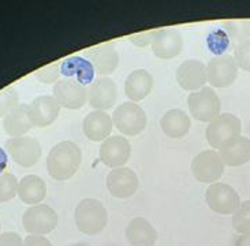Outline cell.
Returning <instances> with one entry per match:
<instances>
[{"mask_svg":"<svg viewBox=\"0 0 250 246\" xmlns=\"http://www.w3.org/2000/svg\"><path fill=\"white\" fill-rule=\"evenodd\" d=\"M29 112L33 126L37 127H47L56 121L61 112V105L56 102L54 96L42 95L36 97L29 104Z\"/></svg>","mask_w":250,"mask_h":246,"instance_id":"obj_18","label":"cell"},{"mask_svg":"<svg viewBox=\"0 0 250 246\" xmlns=\"http://www.w3.org/2000/svg\"><path fill=\"white\" fill-rule=\"evenodd\" d=\"M176 82L188 92H196L205 86L208 82L207 64L197 59H188L176 68Z\"/></svg>","mask_w":250,"mask_h":246,"instance_id":"obj_13","label":"cell"},{"mask_svg":"<svg viewBox=\"0 0 250 246\" xmlns=\"http://www.w3.org/2000/svg\"><path fill=\"white\" fill-rule=\"evenodd\" d=\"M232 56L238 68H242L244 71H250V39L238 42Z\"/></svg>","mask_w":250,"mask_h":246,"instance_id":"obj_31","label":"cell"},{"mask_svg":"<svg viewBox=\"0 0 250 246\" xmlns=\"http://www.w3.org/2000/svg\"><path fill=\"white\" fill-rule=\"evenodd\" d=\"M205 201L209 209L219 215H234L242 203L237 190L223 182L209 184L205 191Z\"/></svg>","mask_w":250,"mask_h":246,"instance_id":"obj_7","label":"cell"},{"mask_svg":"<svg viewBox=\"0 0 250 246\" xmlns=\"http://www.w3.org/2000/svg\"><path fill=\"white\" fill-rule=\"evenodd\" d=\"M224 165L239 167L250 162V138L239 136L234 141L227 144L223 149L219 150Z\"/></svg>","mask_w":250,"mask_h":246,"instance_id":"obj_25","label":"cell"},{"mask_svg":"<svg viewBox=\"0 0 250 246\" xmlns=\"http://www.w3.org/2000/svg\"><path fill=\"white\" fill-rule=\"evenodd\" d=\"M23 246H54L52 242L44 235H27L23 239Z\"/></svg>","mask_w":250,"mask_h":246,"instance_id":"obj_36","label":"cell"},{"mask_svg":"<svg viewBox=\"0 0 250 246\" xmlns=\"http://www.w3.org/2000/svg\"><path fill=\"white\" fill-rule=\"evenodd\" d=\"M0 246H23V239L17 232H3L0 234Z\"/></svg>","mask_w":250,"mask_h":246,"instance_id":"obj_35","label":"cell"},{"mask_svg":"<svg viewBox=\"0 0 250 246\" xmlns=\"http://www.w3.org/2000/svg\"><path fill=\"white\" fill-rule=\"evenodd\" d=\"M47 196V184L37 175H26L18 184V197L27 205H39Z\"/></svg>","mask_w":250,"mask_h":246,"instance_id":"obj_26","label":"cell"},{"mask_svg":"<svg viewBox=\"0 0 250 246\" xmlns=\"http://www.w3.org/2000/svg\"><path fill=\"white\" fill-rule=\"evenodd\" d=\"M232 227L239 234L250 232V200L242 201L232 215Z\"/></svg>","mask_w":250,"mask_h":246,"instance_id":"obj_28","label":"cell"},{"mask_svg":"<svg viewBox=\"0 0 250 246\" xmlns=\"http://www.w3.org/2000/svg\"><path fill=\"white\" fill-rule=\"evenodd\" d=\"M114 127L112 118L105 111H92L85 116L82 129L90 141H105L111 137Z\"/></svg>","mask_w":250,"mask_h":246,"instance_id":"obj_20","label":"cell"},{"mask_svg":"<svg viewBox=\"0 0 250 246\" xmlns=\"http://www.w3.org/2000/svg\"><path fill=\"white\" fill-rule=\"evenodd\" d=\"M207 44H208V48L212 54H215L216 56H222L230 47V36L223 27H216L208 34Z\"/></svg>","mask_w":250,"mask_h":246,"instance_id":"obj_27","label":"cell"},{"mask_svg":"<svg viewBox=\"0 0 250 246\" xmlns=\"http://www.w3.org/2000/svg\"><path fill=\"white\" fill-rule=\"evenodd\" d=\"M159 59H174L183 51V37L176 29H157L150 44Z\"/></svg>","mask_w":250,"mask_h":246,"instance_id":"obj_16","label":"cell"},{"mask_svg":"<svg viewBox=\"0 0 250 246\" xmlns=\"http://www.w3.org/2000/svg\"><path fill=\"white\" fill-rule=\"evenodd\" d=\"M140 179L134 171L128 167L115 168L107 177V189L111 196L121 200H126L134 196L138 190Z\"/></svg>","mask_w":250,"mask_h":246,"instance_id":"obj_14","label":"cell"},{"mask_svg":"<svg viewBox=\"0 0 250 246\" xmlns=\"http://www.w3.org/2000/svg\"><path fill=\"white\" fill-rule=\"evenodd\" d=\"M224 163L219 150L205 149L191 160V174L201 184H216L224 172Z\"/></svg>","mask_w":250,"mask_h":246,"instance_id":"obj_6","label":"cell"},{"mask_svg":"<svg viewBox=\"0 0 250 246\" xmlns=\"http://www.w3.org/2000/svg\"><path fill=\"white\" fill-rule=\"evenodd\" d=\"M163 133L169 138H183L191 127L189 115L182 109H169L160 119Z\"/></svg>","mask_w":250,"mask_h":246,"instance_id":"obj_24","label":"cell"},{"mask_svg":"<svg viewBox=\"0 0 250 246\" xmlns=\"http://www.w3.org/2000/svg\"><path fill=\"white\" fill-rule=\"evenodd\" d=\"M188 107L191 116L200 122H212L222 112V102L216 90L204 86L188 96Z\"/></svg>","mask_w":250,"mask_h":246,"instance_id":"obj_4","label":"cell"},{"mask_svg":"<svg viewBox=\"0 0 250 246\" xmlns=\"http://www.w3.org/2000/svg\"><path fill=\"white\" fill-rule=\"evenodd\" d=\"M59 74H61V67H58V64H49V66H45L39 70L36 73V77L39 81L44 82V83H51L55 81L58 82Z\"/></svg>","mask_w":250,"mask_h":246,"instance_id":"obj_33","label":"cell"},{"mask_svg":"<svg viewBox=\"0 0 250 246\" xmlns=\"http://www.w3.org/2000/svg\"><path fill=\"white\" fill-rule=\"evenodd\" d=\"M22 225L30 235H45L58 226V213L47 204L33 205L22 216Z\"/></svg>","mask_w":250,"mask_h":246,"instance_id":"obj_8","label":"cell"},{"mask_svg":"<svg viewBox=\"0 0 250 246\" xmlns=\"http://www.w3.org/2000/svg\"><path fill=\"white\" fill-rule=\"evenodd\" d=\"M32 127L33 122L29 112V104H20L3 118V129L13 138L23 137Z\"/></svg>","mask_w":250,"mask_h":246,"instance_id":"obj_23","label":"cell"},{"mask_svg":"<svg viewBox=\"0 0 250 246\" xmlns=\"http://www.w3.org/2000/svg\"><path fill=\"white\" fill-rule=\"evenodd\" d=\"M156 30H149V32H142V33H137V34H131L128 37V40L131 41L134 45L137 47H146V45H150L152 41H153V37H155Z\"/></svg>","mask_w":250,"mask_h":246,"instance_id":"obj_34","label":"cell"},{"mask_svg":"<svg viewBox=\"0 0 250 246\" xmlns=\"http://www.w3.org/2000/svg\"><path fill=\"white\" fill-rule=\"evenodd\" d=\"M85 54L88 56L90 63L93 64L95 71L100 77H107V75L112 74L119 66V54L111 42L99 44V45L88 49Z\"/></svg>","mask_w":250,"mask_h":246,"instance_id":"obj_17","label":"cell"},{"mask_svg":"<svg viewBox=\"0 0 250 246\" xmlns=\"http://www.w3.org/2000/svg\"><path fill=\"white\" fill-rule=\"evenodd\" d=\"M77 228L86 235H97L107 227L108 213L102 201L96 198H83L74 211Z\"/></svg>","mask_w":250,"mask_h":246,"instance_id":"obj_2","label":"cell"},{"mask_svg":"<svg viewBox=\"0 0 250 246\" xmlns=\"http://www.w3.org/2000/svg\"><path fill=\"white\" fill-rule=\"evenodd\" d=\"M112 122L122 134L134 137L145 130L148 123V116L144 108L140 107L137 102H126L119 107H116L112 115Z\"/></svg>","mask_w":250,"mask_h":246,"instance_id":"obj_5","label":"cell"},{"mask_svg":"<svg viewBox=\"0 0 250 246\" xmlns=\"http://www.w3.org/2000/svg\"><path fill=\"white\" fill-rule=\"evenodd\" d=\"M89 88L74 80L63 78L55 83L54 97L59 105L67 109H78L88 102Z\"/></svg>","mask_w":250,"mask_h":246,"instance_id":"obj_11","label":"cell"},{"mask_svg":"<svg viewBox=\"0 0 250 246\" xmlns=\"http://www.w3.org/2000/svg\"><path fill=\"white\" fill-rule=\"evenodd\" d=\"M235 246H250V232L239 234V237L235 239Z\"/></svg>","mask_w":250,"mask_h":246,"instance_id":"obj_37","label":"cell"},{"mask_svg":"<svg viewBox=\"0 0 250 246\" xmlns=\"http://www.w3.org/2000/svg\"><path fill=\"white\" fill-rule=\"evenodd\" d=\"M6 149L15 163L21 167H33L40 160V143L33 137H17L10 138L6 143Z\"/></svg>","mask_w":250,"mask_h":246,"instance_id":"obj_10","label":"cell"},{"mask_svg":"<svg viewBox=\"0 0 250 246\" xmlns=\"http://www.w3.org/2000/svg\"><path fill=\"white\" fill-rule=\"evenodd\" d=\"M153 89V77L145 68L131 71L125 81V93L128 100L138 102L144 100Z\"/></svg>","mask_w":250,"mask_h":246,"instance_id":"obj_21","label":"cell"},{"mask_svg":"<svg viewBox=\"0 0 250 246\" xmlns=\"http://www.w3.org/2000/svg\"><path fill=\"white\" fill-rule=\"evenodd\" d=\"M0 230H1V225H0Z\"/></svg>","mask_w":250,"mask_h":246,"instance_id":"obj_39","label":"cell"},{"mask_svg":"<svg viewBox=\"0 0 250 246\" xmlns=\"http://www.w3.org/2000/svg\"><path fill=\"white\" fill-rule=\"evenodd\" d=\"M20 95L14 88H6L0 92V118L7 116L20 105Z\"/></svg>","mask_w":250,"mask_h":246,"instance_id":"obj_30","label":"cell"},{"mask_svg":"<svg viewBox=\"0 0 250 246\" xmlns=\"http://www.w3.org/2000/svg\"><path fill=\"white\" fill-rule=\"evenodd\" d=\"M241 131H242L241 119L234 114L224 112L208 123V127L205 130V137L212 149L220 150L227 144L242 136Z\"/></svg>","mask_w":250,"mask_h":246,"instance_id":"obj_3","label":"cell"},{"mask_svg":"<svg viewBox=\"0 0 250 246\" xmlns=\"http://www.w3.org/2000/svg\"><path fill=\"white\" fill-rule=\"evenodd\" d=\"M82 162L81 148L73 141H62L49 150L47 171L56 181H67L74 177Z\"/></svg>","mask_w":250,"mask_h":246,"instance_id":"obj_1","label":"cell"},{"mask_svg":"<svg viewBox=\"0 0 250 246\" xmlns=\"http://www.w3.org/2000/svg\"><path fill=\"white\" fill-rule=\"evenodd\" d=\"M18 179L11 172H3L0 175V203L11 201L18 194Z\"/></svg>","mask_w":250,"mask_h":246,"instance_id":"obj_29","label":"cell"},{"mask_svg":"<svg viewBox=\"0 0 250 246\" xmlns=\"http://www.w3.org/2000/svg\"><path fill=\"white\" fill-rule=\"evenodd\" d=\"M224 30L231 36L232 39L241 41L246 40L250 36V20H235V22H227L224 25Z\"/></svg>","mask_w":250,"mask_h":246,"instance_id":"obj_32","label":"cell"},{"mask_svg":"<svg viewBox=\"0 0 250 246\" xmlns=\"http://www.w3.org/2000/svg\"><path fill=\"white\" fill-rule=\"evenodd\" d=\"M126 238L131 246H155L157 231L153 225L142 216L131 219L126 227Z\"/></svg>","mask_w":250,"mask_h":246,"instance_id":"obj_22","label":"cell"},{"mask_svg":"<svg viewBox=\"0 0 250 246\" xmlns=\"http://www.w3.org/2000/svg\"><path fill=\"white\" fill-rule=\"evenodd\" d=\"M118 100V86L108 77L96 78L89 88L88 102L96 111H107L115 105Z\"/></svg>","mask_w":250,"mask_h":246,"instance_id":"obj_15","label":"cell"},{"mask_svg":"<svg viewBox=\"0 0 250 246\" xmlns=\"http://www.w3.org/2000/svg\"><path fill=\"white\" fill-rule=\"evenodd\" d=\"M131 146L127 138L123 136H111L103 141L99 150V156L104 165L115 170L125 167L130 160Z\"/></svg>","mask_w":250,"mask_h":246,"instance_id":"obj_12","label":"cell"},{"mask_svg":"<svg viewBox=\"0 0 250 246\" xmlns=\"http://www.w3.org/2000/svg\"><path fill=\"white\" fill-rule=\"evenodd\" d=\"M207 73L210 88H229L237 81L238 66L231 55L215 56L207 64Z\"/></svg>","mask_w":250,"mask_h":246,"instance_id":"obj_9","label":"cell"},{"mask_svg":"<svg viewBox=\"0 0 250 246\" xmlns=\"http://www.w3.org/2000/svg\"><path fill=\"white\" fill-rule=\"evenodd\" d=\"M95 73V67L90 61L80 55L70 56L62 62L61 64V74L63 77L80 82L83 86L93 83Z\"/></svg>","mask_w":250,"mask_h":246,"instance_id":"obj_19","label":"cell"},{"mask_svg":"<svg viewBox=\"0 0 250 246\" xmlns=\"http://www.w3.org/2000/svg\"><path fill=\"white\" fill-rule=\"evenodd\" d=\"M7 163H8V157H7L6 150L0 148V175L3 174V171L6 170Z\"/></svg>","mask_w":250,"mask_h":246,"instance_id":"obj_38","label":"cell"}]
</instances>
